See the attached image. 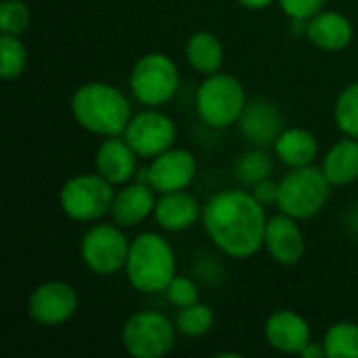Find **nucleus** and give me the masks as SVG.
I'll return each instance as SVG.
<instances>
[{
	"label": "nucleus",
	"instance_id": "obj_19",
	"mask_svg": "<svg viewBox=\"0 0 358 358\" xmlns=\"http://www.w3.org/2000/svg\"><path fill=\"white\" fill-rule=\"evenodd\" d=\"M203 214L199 201L189 195L187 191H174V193H162L155 203V220L162 229L170 233H180L191 229L199 216Z\"/></svg>",
	"mask_w": 358,
	"mask_h": 358
},
{
	"label": "nucleus",
	"instance_id": "obj_14",
	"mask_svg": "<svg viewBox=\"0 0 358 358\" xmlns=\"http://www.w3.org/2000/svg\"><path fill=\"white\" fill-rule=\"evenodd\" d=\"M266 342L283 355H300L310 344L308 321L294 310H277L264 325Z\"/></svg>",
	"mask_w": 358,
	"mask_h": 358
},
{
	"label": "nucleus",
	"instance_id": "obj_2",
	"mask_svg": "<svg viewBox=\"0 0 358 358\" xmlns=\"http://www.w3.org/2000/svg\"><path fill=\"white\" fill-rule=\"evenodd\" d=\"M73 120L99 136H120L132 120L130 101L107 82L82 84L71 96Z\"/></svg>",
	"mask_w": 358,
	"mask_h": 358
},
{
	"label": "nucleus",
	"instance_id": "obj_7",
	"mask_svg": "<svg viewBox=\"0 0 358 358\" xmlns=\"http://www.w3.org/2000/svg\"><path fill=\"white\" fill-rule=\"evenodd\" d=\"M174 342L176 325H172V321L157 310L134 313L122 329V344L134 358L166 357L174 348Z\"/></svg>",
	"mask_w": 358,
	"mask_h": 358
},
{
	"label": "nucleus",
	"instance_id": "obj_10",
	"mask_svg": "<svg viewBox=\"0 0 358 358\" xmlns=\"http://www.w3.org/2000/svg\"><path fill=\"white\" fill-rule=\"evenodd\" d=\"M124 138L138 157L151 159L172 149L176 141V126L170 115L157 109H147L132 115L124 130Z\"/></svg>",
	"mask_w": 358,
	"mask_h": 358
},
{
	"label": "nucleus",
	"instance_id": "obj_12",
	"mask_svg": "<svg viewBox=\"0 0 358 358\" xmlns=\"http://www.w3.org/2000/svg\"><path fill=\"white\" fill-rule=\"evenodd\" d=\"M197 174L195 155L187 149H168L153 157L147 170V182L155 193H174L185 191Z\"/></svg>",
	"mask_w": 358,
	"mask_h": 358
},
{
	"label": "nucleus",
	"instance_id": "obj_29",
	"mask_svg": "<svg viewBox=\"0 0 358 358\" xmlns=\"http://www.w3.org/2000/svg\"><path fill=\"white\" fill-rule=\"evenodd\" d=\"M164 294H166L168 302L176 308H187V306L199 302V287L195 285V281L189 277H180V275H176L170 281V285L166 287Z\"/></svg>",
	"mask_w": 358,
	"mask_h": 358
},
{
	"label": "nucleus",
	"instance_id": "obj_4",
	"mask_svg": "<svg viewBox=\"0 0 358 358\" xmlns=\"http://www.w3.org/2000/svg\"><path fill=\"white\" fill-rule=\"evenodd\" d=\"M331 182L325 176L323 168L302 166L292 168V172L279 182V199L277 208L298 220H306L317 216L331 193Z\"/></svg>",
	"mask_w": 358,
	"mask_h": 358
},
{
	"label": "nucleus",
	"instance_id": "obj_8",
	"mask_svg": "<svg viewBox=\"0 0 358 358\" xmlns=\"http://www.w3.org/2000/svg\"><path fill=\"white\" fill-rule=\"evenodd\" d=\"M178 67L166 52L143 55L130 71V90L143 105L168 103L178 90Z\"/></svg>",
	"mask_w": 358,
	"mask_h": 358
},
{
	"label": "nucleus",
	"instance_id": "obj_22",
	"mask_svg": "<svg viewBox=\"0 0 358 358\" xmlns=\"http://www.w3.org/2000/svg\"><path fill=\"white\" fill-rule=\"evenodd\" d=\"M185 52H187V61L191 63V67L197 69L199 73H206V76H212V73L220 71V67L224 63L222 42L212 31L193 34L187 40Z\"/></svg>",
	"mask_w": 358,
	"mask_h": 358
},
{
	"label": "nucleus",
	"instance_id": "obj_6",
	"mask_svg": "<svg viewBox=\"0 0 358 358\" xmlns=\"http://www.w3.org/2000/svg\"><path fill=\"white\" fill-rule=\"evenodd\" d=\"M115 191L99 172L71 176L59 193V203L65 216L78 222H94L111 212Z\"/></svg>",
	"mask_w": 358,
	"mask_h": 358
},
{
	"label": "nucleus",
	"instance_id": "obj_27",
	"mask_svg": "<svg viewBox=\"0 0 358 358\" xmlns=\"http://www.w3.org/2000/svg\"><path fill=\"white\" fill-rule=\"evenodd\" d=\"M336 124L346 134L358 138V82L346 86L336 101Z\"/></svg>",
	"mask_w": 358,
	"mask_h": 358
},
{
	"label": "nucleus",
	"instance_id": "obj_17",
	"mask_svg": "<svg viewBox=\"0 0 358 358\" xmlns=\"http://www.w3.org/2000/svg\"><path fill=\"white\" fill-rule=\"evenodd\" d=\"M239 126H241L243 136L258 147L275 145V141L283 132L281 113L277 111L273 103L262 101V99H256L245 105L239 117Z\"/></svg>",
	"mask_w": 358,
	"mask_h": 358
},
{
	"label": "nucleus",
	"instance_id": "obj_1",
	"mask_svg": "<svg viewBox=\"0 0 358 358\" xmlns=\"http://www.w3.org/2000/svg\"><path fill=\"white\" fill-rule=\"evenodd\" d=\"M201 220L212 243L231 258H250L264 245L268 218L264 206L248 191L216 193L203 206Z\"/></svg>",
	"mask_w": 358,
	"mask_h": 358
},
{
	"label": "nucleus",
	"instance_id": "obj_33",
	"mask_svg": "<svg viewBox=\"0 0 358 358\" xmlns=\"http://www.w3.org/2000/svg\"><path fill=\"white\" fill-rule=\"evenodd\" d=\"M237 2L241 6L250 8V10H262V8H266V6L273 4V0H237Z\"/></svg>",
	"mask_w": 358,
	"mask_h": 358
},
{
	"label": "nucleus",
	"instance_id": "obj_9",
	"mask_svg": "<svg viewBox=\"0 0 358 358\" xmlns=\"http://www.w3.org/2000/svg\"><path fill=\"white\" fill-rule=\"evenodd\" d=\"M130 241L120 224H94L80 243L84 264L96 275H113L126 266Z\"/></svg>",
	"mask_w": 358,
	"mask_h": 358
},
{
	"label": "nucleus",
	"instance_id": "obj_11",
	"mask_svg": "<svg viewBox=\"0 0 358 358\" xmlns=\"http://www.w3.org/2000/svg\"><path fill=\"white\" fill-rule=\"evenodd\" d=\"M78 310V294L65 281H46L27 298V317L40 327H59Z\"/></svg>",
	"mask_w": 358,
	"mask_h": 358
},
{
	"label": "nucleus",
	"instance_id": "obj_25",
	"mask_svg": "<svg viewBox=\"0 0 358 358\" xmlns=\"http://www.w3.org/2000/svg\"><path fill=\"white\" fill-rule=\"evenodd\" d=\"M273 170H275L273 157L268 153H264L262 149L245 151L235 164V176L243 185H250V187H254L256 182L264 180V178H271Z\"/></svg>",
	"mask_w": 358,
	"mask_h": 358
},
{
	"label": "nucleus",
	"instance_id": "obj_3",
	"mask_svg": "<svg viewBox=\"0 0 358 358\" xmlns=\"http://www.w3.org/2000/svg\"><path fill=\"white\" fill-rule=\"evenodd\" d=\"M128 283L143 294H162L176 277V256L172 245L157 233H141L130 241L126 260Z\"/></svg>",
	"mask_w": 358,
	"mask_h": 358
},
{
	"label": "nucleus",
	"instance_id": "obj_30",
	"mask_svg": "<svg viewBox=\"0 0 358 358\" xmlns=\"http://www.w3.org/2000/svg\"><path fill=\"white\" fill-rule=\"evenodd\" d=\"M327 0H279V6L294 21H308L323 10Z\"/></svg>",
	"mask_w": 358,
	"mask_h": 358
},
{
	"label": "nucleus",
	"instance_id": "obj_21",
	"mask_svg": "<svg viewBox=\"0 0 358 358\" xmlns=\"http://www.w3.org/2000/svg\"><path fill=\"white\" fill-rule=\"evenodd\" d=\"M323 172L334 187L358 180V138L346 136L336 143L323 159Z\"/></svg>",
	"mask_w": 358,
	"mask_h": 358
},
{
	"label": "nucleus",
	"instance_id": "obj_28",
	"mask_svg": "<svg viewBox=\"0 0 358 358\" xmlns=\"http://www.w3.org/2000/svg\"><path fill=\"white\" fill-rule=\"evenodd\" d=\"M31 10L23 0H2L0 4V34L19 36L29 27Z\"/></svg>",
	"mask_w": 358,
	"mask_h": 358
},
{
	"label": "nucleus",
	"instance_id": "obj_20",
	"mask_svg": "<svg viewBox=\"0 0 358 358\" xmlns=\"http://www.w3.org/2000/svg\"><path fill=\"white\" fill-rule=\"evenodd\" d=\"M319 143L304 128H285L275 141V155L289 168L310 166L317 159Z\"/></svg>",
	"mask_w": 358,
	"mask_h": 358
},
{
	"label": "nucleus",
	"instance_id": "obj_32",
	"mask_svg": "<svg viewBox=\"0 0 358 358\" xmlns=\"http://www.w3.org/2000/svg\"><path fill=\"white\" fill-rule=\"evenodd\" d=\"M300 357L302 358H327L325 355V346H319V344H315V342H310L302 352H300Z\"/></svg>",
	"mask_w": 358,
	"mask_h": 358
},
{
	"label": "nucleus",
	"instance_id": "obj_31",
	"mask_svg": "<svg viewBox=\"0 0 358 358\" xmlns=\"http://www.w3.org/2000/svg\"><path fill=\"white\" fill-rule=\"evenodd\" d=\"M252 195H254L264 208L271 206V203L277 206V199H279V182H275L273 178H264V180H260V182L254 185Z\"/></svg>",
	"mask_w": 358,
	"mask_h": 358
},
{
	"label": "nucleus",
	"instance_id": "obj_15",
	"mask_svg": "<svg viewBox=\"0 0 358 358\" xmlns=\"http://www.w3.org/2000/svg\"><path fill=\"white\" fill-rule=\"evenodd\" d=\"M136 157L138 155L134 153V149L128 145L126 138L105 136V141L96 149L94 168L113 187H124L134 178Z\"/></svg>",
	"mask_w": 358,
	"mask_h": 358
},
{
	"label": "nucleus",
	"instance_id": "obj_23",
	"mask_svg": "<svg viewBox=\"0 0 358 358\" xmlns=\"http://www.w3.org/2000/svg\"><path fill=\"white\" fill-rule=\"evenodd\" d=\"M327 358H358V325L340 321L331 325L323 338Z\"/></svg>",
	"mask_w": 358,
	"mask_h": 358
},
{
	"label": "nucleus",
	"instance_id": "obj_13",
	"mask_svg": "<svg viewBox=\"0 0 358 358\" xmlns=\"http://www.w3.org/2000/svg\"><path fill=\"white\" fill-rule=\"evenodd\" d=\"M264 248L277 264L281 266L298 264L306 254V241L298 224V218H292L283 212L271 216L264 231Z\"/></svg>",
	"mask_w": 358,
	"mask_h": 358
},
{
	"label": "nucleus",
	"instance_id": "obj_16",
	"mask_svg": "<svg viewBox=\"0 0 358 358\" xmlns=\"http://www.w3.org/2000/svg\"><path fill=\"white\" fill-rule=\"evenodd\" d=\"M155 191L153 187L145 182H128L120 191H115L113 203H111V218L115 224L130 229L147 220L155 212Z\"/></svg>",
	"mask_w": 358,
	"mask_h": 358
},
{
	"label": "nucleus",
	"instance_id": "obj_24",
	"mask_svg": "<svg viewBox=\"0 0 358 358\" xmlns=\"http://www.w3.org/2000/svg\"><path fill=\"white\" fill-rule=\"evenodd\" d=\"M27 65V48L13 34H0V78L4 82L17 80Z\"/></svg>",
	"mask_w": 358,
	"mask_h": 358
},
{
	"label": "nucleus",
	"instance_id": "obj_5",
	"mask_svg": "<svg viewBox=\"0 0 358 358\" xmlns=\"http://www.w3.org/2000/svg\"><path fill=\"white\" fill-rule=\"evenodd\" d=\"M197 113L210 128H229L239 122L248 99L243 84L229 73H212L197 88Z\"/></svg>",
	"mask_w": 358,
	"mask_h": 358
},
{
	"label": "nucleus",
	"instance_id": "obj_26",
	"mask_svg": "<svg viewBox=\"0 0 358 358\" xmlns=\"http://www.w3.org/2000/svg\"><path fill=\"white\" fill-rule=\"evenodd\" d=\"M214 327V313L208 304H191L187 308H178L176 315V329L182 336L189 338H201L206 334H210V329Z\"/></svg>",
	"mask_w": 358,
	"mask_h": 358
},
{
	"label": "nucleus",
	"instance_id": "obj_18",
	"mask_svg": "<svg viewBox=\"0 0 358 358\" xmlns=\"http://www.w3.org/2000/svg\"><path fill=\"white\" fill-rule=\"evenodd\" d=\"M306 36L317 48L327 52H338L352 42L355 29L346 15L336 10H321L308 19Z\"/></svg>",
	"mask_w": 358,
	"mask_h": 358
}]
</instances>
